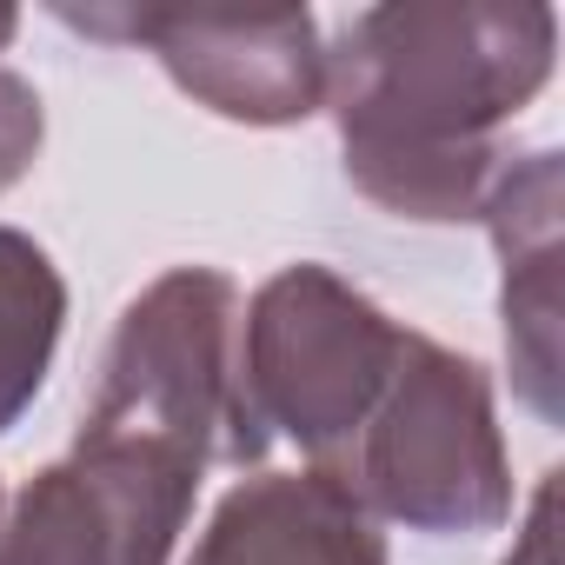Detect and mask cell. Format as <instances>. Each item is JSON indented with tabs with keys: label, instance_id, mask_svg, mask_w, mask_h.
I'll return each instance as SVG.
<instances>
[{
	"label": "cell",
	"instance_id": "6da1fadb",
	"mask_svg": "<svg viewBox=\"0 0 565 565\" xmlns=\"http://www.w3.org/2000/svg\"><path fill=\"white\" fill-rule=\"evenodd\" d=\"M558 61L545 0H386L360 8L327 47V114L347 180L393 220H479L519 120Z\"/></svg>",
	"mask_w": 565,
	"mask_h": 565
},
{
	"label": "cell",
	"instance_id": "7a4b0ae2",
	"mask_svg": "<svg viewBox=\"0 0 565 565\" xmlns=\"http://www.w3.org/2000/svg\"><path fill=\"white\" fill-rule=\"evenodd\" d=\"M320 472H333L373 519L426 539L499 532L519 505L492 373L426 333H406L380 406L366 413L340 466Z\"/></svg>",
	"mask_w": 565,
	"mask_h": 565
},
{
	"label": "cell",
	"instance_id": "3957f363",
	"mask_svg": "<svg viewBox=\"0 0 565 565\" xmlns=\"http://www.w3.org/2000/svg\"><path fill=\"white\" fill-rule=\"evenodd\" d=\"M81 433L160 446L200 472L266 459L239 406V287L220 266H167L127 300Z\"/></svg>",
	"mask_w": 565,
	"mask_h": 565
},
{
	"label": "cell",
	"instance_id": "277c9868",
	"mask_svg": "<svg viewBox=\"0 0 565 565\" xmlns=\"http://www.w3.org/2000/svg\"><path fill=\"white\" fill-rule=\"evenodd\" d=\"M406 327L320 259L279 266L239 307V406L259 446L294 439L307 466H340L399 366Z\"/></svg>",
	"mask_w": 565,
	"mask_h": 565
},
{
	"label": "cell",
	"instance_id": "5b68a950",
	"mask_svg": "<svg viewBox=\"0 0 565 565\" xmlns=\"http://www.w3.org/2000/svg\"><path fill=\"white\" fill-rule=\"evenodd\" d=\"M200 499V466L140 439H94L0 505V565H167Z\"/></svg>",
	"mask_w": 565,
	"mask_h": 565
},
{
	"label": "cell",
	"instance_id": "8992f818",
	"mask_svg": "<svg viewBox=\"0 0 565 565\" xmlns=\"http://www.w3.org/2000/svg\"><path fill=\"white\" fill-rule=\"evenodd\" d=\"M94 41L147 47L180 94L239 127H300L327 100V41L307 8L180 14V8H61Z\"/></svg>",
	"mask_w": 565,
	"mask_h": 565
},
{
	"label": "cell",
	"instance_id": "52a82bcc",
	"mask_svg": "<svg viewBox=\"0 0 565 565\" xmlns=\"http://www.w3.org/2000/svg\"><path fill=\"white\" fill-rule=\"evenodd\" d=\"M499 246V320L519 399L558 426V153L505 160L486 213Z\"/></svg>",
	"mask_w": 565,
	"mask_h": 565
},
{
	"label": "cell",
	"instance_id": "ba28073f",
	"mask_svg": "<svg viewBox=\"0 0 565 565\" xmlns=\"http://www.w3.org/2000/svg\"><path fill=\"white\" fill-rule=\"evenodd\" d=\"M186 565H386L380 519L320 466L239 479Z\"/></svg>",
	"mask_w": 565,
	"mask_h": 565
},
{
	"label": "cell",
	"instance_id": "9c48e42d",
	"mask_svg": "<svg viewBox=\"0 0 565 565\" xmlns=\"http://www.w3.org/2000/svg\"><path fill=\"white\" fill-rule=\"evenodd\" d=\"M61 327H67L61 266L34 233L0 226V433L41 399Z\"/></svg>",
	"mask_w": 565,
	"mask_h": 565
},
{
	"label": "cell",
	"instance_id": "30bf717a",
	"mask_svg": "<svg viewBox=\"0 0 565 565\" xmlns=\"http://www.w3.org/2000/svg\"><path fill=\"white\" fill-rule=\"evenodd\" d=\"M41 147H47V107H41L34 81H21L14 67H0V193L34 173Z\"/></svg>",
	"mask_w": 565,
	"mask_h": 565
},
{
	"label": "cell",
	"instance_id": "8fae6325",
	"mask_svg": "<svg viewBox=\"0 0 565 565\" xmlns=\"http://www.w3.org/2000/svg\"><path fill=\"white\" fill-rule=\"evenodd\" d=\"M552 479H558V472L539 479L532 512H525V532H519V552H512L505 565H552Z\"/></svg>",
	"mask_w": 565,
	"mask_h": 565
},
{
	"label": "cell",
	"instance_id": "7c38bea8",
	"mask_svg": "<svg viewBox=\"0 0 565 565\" xmlns=\"http://www.w3.org/2000/svg\"><path fill=\"white\" fill-rule=\"evenodd\" d=\"M14 34H21V14H14V8H0V54H8Z\"/></svg>",
	"mask_w": 565,
	"mask_h": 565
},
{
	"label": "cell",
	"instance_id": "4fadbf2b",
	"mask_svg": "<svg viewBox=\"0 0 565 565\" xmlns=\"http://www.w3.org/2000/svg\"><path fill=\"white\" fill-rule=\"evenodd\" d=\"M0 505H8V499H0Z\"/></svg>",
	"mask_w": 565,
	"mask_h": 565
}]
</instances>
